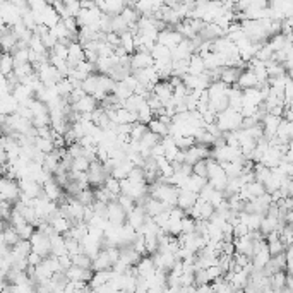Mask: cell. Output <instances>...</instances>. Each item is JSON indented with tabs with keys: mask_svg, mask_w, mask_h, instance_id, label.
<instances>
[{
	"mask_svg": "<svg viewBox=\"0 0 293 293\" xmlns=\"http://www.w3.org/2000/svg\"><path fill=\"white\" fill-rule=\"evenodd\" d=\"M242 115L239 111L232 110V108H226L225 111L216 115V127L219 129V132H235L242 127Z\"/></svg>",
	"mask_w": 293,
	"mask_h": 293,
	"instance_id": "cell-1",
	"label": "cell"
},
{
	"mask_svg": "<svg viewBox=\"0 0 293 293\" xmlns=\"http://www.w3.org/2000/svg\"><path fill=\"white\" fill-rule=\"evenodd\" d=\"M19 186H17V180L7 179V177H0V195H2L3 201L10 202H17L19 199Z\"/></svg>",
	"mask_w": 293,
	"mask_h": 293,
	"instance_id": "cell-2",
	"label": "cell"
},
{
	"mask_svg": "<svg viewBox=\"0 0 293 293\" xmlns=\"http://www.w3.org/2000/svg\"><path fill=\"white\" fill-rule=\"evenodd\" d=\"M29 243H31V252L38 254L41 259L50 256V239L45 237L43 233H40L38 230H34L33 237L29 239Z\"/></svg>",
	"mask_w": 293,
	"mask_h": 293,
	"instance_id": "cell-3",
	"label": "cell"
},
{
	"mask_svg": "<svg viewBox=\"0 0 293 293\" xmlns=\"http://www.w3.org/2000/svg\"><path fill=\"white\" fill-rule=\"evenodd\" d=\"M153 64H155V60H153L151 55L146 53V52H134L132 55H129V65H131L132 72L153 67Z\"/></svg>",
	"mask_w": 293,
	"mask_h": 293,
	"instance_id": "cell-4",
	"label": "cell"
},
{
	"mask_svg": "<svg viewBox=\"0 0 293 293\" xmlns=\"http://www.w3.org/2000/svg\"><path fill=\"white\" fill-rule=\"evenodd\" d=\"M105 218H107V221L110 223V225L113 226H122L125 223V213L120 209V206L117 204L115 201L108 202L107 204V209H105Z\"/></svg>",
	"mask_w": 293,
	"mask_h": 293,
	"instance_id": "cell-5",
	"label": "cell"
},
{
	"mask_svg": "<svg viewBox=\"0 0 293 293\" xmlns=\"http://www.w3.org/2000/svg\"><path fill=\"white\" fill-rule=\"evenodd\" d=\"M86 175H88L89 187H95V189L103 186L105 179H107V175H105V172H103V165H101L100 161L89 163V168H88V172H86Z\"/></svg>",
	"mask_w": 293,
	"mask_h": 293,
	"instance_id": "cell-6",
	"label": "cell"
},
{
	"mask_svg": "<svg viewBox=\"0 0 293 293\" xmlns=\"http://www.w3.org/2000/svg\"><path fill=\"white\" fill-rule=\"evenodd\" d=\"M180 41H184L182 34L177 33L173 27H165V29L158 33V41H156V43L163 45V47H166V48L172 50V48H175Z\"/></svg>",
	"mask_w": 293,
	"mask_h": 293,
	"instance_id": "cell-7",
	"label": "cell"
},
{
	"mask_svg": "<svg viewBox=\"0 0 293 293\" xmlns=\"http://www.w3.org/2000/svg\"><path fill=\"white\" fill-rule=\"evenodd\" d=\"M93 276V271L91 269H82V267L78 266H71L67 271H65V278L67 281H72V283H89Z\"/></svg>",
	"mask_w": 293,
	"mask_h": 293,
	"instance_id": "cell-8",
	"label": "cell"
},
{
	"mask_svg": "<svg viewBox=\"0 0 293 293\" xmlns=\"http://www.w3.org/2000/svg\"><path fill=\"white\" fill-rule=\"evenodd\" d=\"M151 93L158 98L160 101H161L163 107H166V105L172 101V95H173V88L168 84V81H160L156 82L155 86H153Z\"/></svg>",
	"mask_w": 293,
	"mask_h": 293,
	"instance_id": "cell-9",
	"label": "cell"
},
{
	"mask_svg": "<svg viewBox=\"0 0 293 293\" xmlns=\"http://www.w3.org/2000/svg\"><path fill=\"white\" fill-rule=\"evenodd\" d=\"M95 3H96V9L108 17L120 16V12L124 10V7H125V2H120V0H111V2H95Z\"/></svg>",
	"mask_w": 293,
	"mask_h": 293,
	"instance_id": "cell-10",
	"label": "cell"
},
{
	"mask_svg": "<svg viewBox=\"0 0 293 293\" xmlns=\"http://www.w3.org/2000/svg\"><path fill=\"white\" fill-rule=\"evenodd\" d=\"M153 263H155L156 269L163 271V273H170V269L173 267V264L177 263L175 256L170 252H156L153 257Z\"/></svg>",
	"mask_w": 293,
	"mask_h": 293,
	"instance_id": "cell-11",
	"label": "cell"
},
{
	"mask_svg": "<svg viewBox=\"0 0 293 293\" xmlns=\"http://www.w3.org/2000/svg\"><path fill=\"white\" fill-rule=\"evenodd\" d=\"M98 107H100V105H98V101L93 96H84V98H81L79 101H76L74 105H71L72 111H76V113H79V115L93 113Z\"/></svg>",
	"mask_w": 293,
	"mask_h": 293,
	"instance_id": "cell-12",
	"label": "cell"
},
{
	"mask_svg": "<svg viewBox=\"0 0 293 293\" xmlns=\"http://www.w3.org/2000/svg\"><path fill=\"white\" fill-rule=\"evenodd\" d=\"M197 36H201L202 41H214L218 38H225V31L219 26H216L214 23H206Z\"/></svg>",
	"mask_w": 293,
	"mask_h": 293,
	"instance_id": "cell-13",
	"label": "cell"
},
{
	"mask_svg": "<svg viewBox=\"0 0 293 293\" xmlns=\"http://www.w3.org/2000/svg\"><path fill=\"white\" fill-rule=\"evenodd\" d=\"M17 186H19L21 194L27 195V197H31V199H36L41 195V186L34 182V180L21 179V180H17Z\"/></svg>",
	"mask_w": 293,
	"mask_h": 293,
	"instance_id": "cell-14",
	"label": "cell"
},
{
	"mask_svg": "<svg viewBox=\"0 0 293 293\" xmlns=\"http://www.w3.org/2000/svg\"><path fill=\"white\" fill-rule=\"evenodd\" d=\"M134 267L135 271H137V278H149L156 273V266L155 263H153V257L149 256L141 257V261H139Z\"/></svg>",
	"mask_w": 293,
	"mask_h": 293,
	"instance_id": "cell-15",
	"label": "cell"
},
{
	"mask_svg": "<svg viewBox=\"0 0 293 293\" xmlns=\"http://www.w3.org/2000/svg\"><path fill=\"white\" fill-rule=\"evenodd\" d=\"M146 218H148V216H146L144 209H142L141 206H135V208L127 214V218H125V223H127L129 226H132V228L137 232V230L142 226V223H144Z\"/></svg>",
	"mask_w": 293,
	"mask_h": 293,
	"instance_id": "cell-16",
	"label": "cell"
},
{
	"mask_svg": "<svg viewBox=\"0 0 293 293\" xmlns=\"http://www.w3.org/2000/svg\"><path fill=\"white\" fill-rule=\"evenodd\" d=\"M48 223L52 225V228L55 230V233H57V235H64V233H67L69 230H71V226H72V223L69 221L67 218H64V216H62L58 211L55 213L50 219H48Z\"/></svg>",
	"mask_w": 293,
	"mask_h": 293,
	"instance_id": "cell-17",
	"label": "cell"
},
{
	"mask_svg": "<svg viewBox=\"0 0 293 293\" xmlns=\"http://www.w3.org/2000/svg\"><path fill=\"white\" fill-rule=\"evenodd\" d=\"M237 88H240L242 91L243 89H250V88H259L254 72L249 71V69H243V71L240 72L239 79H237Z\"/></svg>",
	"mask_w": 293,
	"mask_h": 293,
	"instance_id": "cell-18",
	"label": "cell"
},
{
	"mask_svg": "<svg viewBox=\"0 0 293 293\" xmlns=\"http://www.w3.org/2000/svg\"><path fill=\"white\" fill-rule=\"evenodd\" d=\"M111 276H113V271H111V269L93 273V276H91V280H89L88 287L91 288V290H98V288H101V287H105V285L110 283Z\"/></svg>",
	"mask_w": 293,
	"mask_h": 293,
	"instance_id": "cell-19",
	"label": "cell"
},
{
	"mask_svg": "<svg viewBox=\"0 0 293 293\" xmlns=\"http://www.w3.org/2000/svg\"><path fill=\"white\" fill-rule=\"evenodd\" d=\"M195 201H197V194H192L189 190L180 189L179 194H177V208H180L182 211H187V209L192 208Z\"/></svg>",
	"mask_w": 293,
	"mask_h": 293,
	"instance_id": "cell-20",
	"label": "cell"
},
{
	"mask_svg": "<svg viewBox=\"0 0 293 293\" xmlns=\"http://www.w3.org/2000/svg\"><path fill=\"white\" fill-rule=\"evenodd\" d=\"M233 247H235V254H243V256L252 257V239L249 235L233 239Z\"/></svg>",
	"mask_w": 293,
	"mask_h": 293,
	"instance_id": "cell-21",
	"label": "cell"
},
{
	"mask_svg": "<svg viewBox=\"0 0 293 293\" xmlns=\"http://www.w3.org/2000/svg\"><path fill=\"white\" fill-rule=\"evenodd\" d=\"M240 72L242 69H237V67H221V76H219V81L226 86H235L237 84V79H239Z\"/></svg>",
	"mask_w": 293,
	"mask_h": 293,
	"instance_id": "cell-22",
	"label": "cell"
},
{
	"mask_svg": "<svg viewBox=\"0 0 293 293\" xmlns=\"http://www.w3.org/2000/svg\"><path fill=\"white\" fill-rule=\"evenodd\" d=\"M288 41H292V36H283L281 33H278V34H273V36L267 38L266 45L271 48V52H273V53H276V52L283 50L285 45H287Z\"/></svg>",
	"mask_w": 293,
	"mask_h": 293,
	"instance_id": "cell-23",
	"label": "cell"
},
{
	"mask_svg": "<svg viewBox=\"0 0 293 293\" xmlns=\"http://www.w3.org/2000/svg\"><path fill=\"white\" fill-rule=\"evenodd\" d=\"M206 184H208V179H202V177H197V175H194V173H192V175L186 180V184H184L182 189L189 190V192H192V194H199Z\"/></svg>",
	"mask_w": 293,
	"mask_h": 293,
	"instance_id": "cell-24",
	"label": "cell"
},
{
	"mask_svg": "<svg viewBox=\"0 0 293 293\" xmlns=\"http://www.w3.org/2000/svg\"><path fill=\"white\" fill-rule=\"evenodd\" d=\"M134 168V165H132L131 161H122V163H117V165L113 166V170H111V173H110V177H113L115 180H124V179H127V175L131 173V170Z\"/></svg>",
	"mask_w": 293,
	"mask_h": 293,
	"instance_id": "cell-25",
	"label": "cell"
},
{
	"mask_svg": "<svg viewBox=\"0 0 293 293\" xmlns=\"http://www.w3.org/2000/svg\"><path fill=\"white\" fill-rule=\"evenodd\" d=\"M64 254H67V250H65L64 237H62V235L50 237V256L60 257V256H64Z\"/></svg>",
	"mask_w": 293,
	"mask_h": 293,
	"instance_id": "cell-26",
	"label": "cell"
},
{
	"mask_svg": "<svg viewBox=\"0 0 293 293\" xmlns=\"http://www.w3.org/2000/svg\"><path fill=\"white\" fill-rule=\"evenodd\" d=\"M206 72L204 62H202V57L197 53H194L192 57L189 58V67H187V74L190 76H201Z\"/></svg>",
	"mask_w": 293,
	"mask_h": 293,
	"instance_id": "cell-27",
	"label": "cell"
},
{
	"mask_svg": "<svg viewBox=\"0 0 293 293\" xmlns=\"http://www.w3.org/2000/svg\"><path fill=\"white\" fill-rule=\"evenodd\" d=\"M108 269H111V264H110V261H108V257H107V252L101 249L100 254H98L95 259L91 261V271L98 273V271H108Z\"/></svg>",
	"mask_w": 293,
	"mask_h": 293,
	"instance_id": "cell-28",
	"label": "cell"
},
{
	"mask_svg": "<svg viewBox=\"0 0 293 293\" xmlns=\"http://www.w3.org/2000/svg\"><path fill=\"white\" fill-rule=\"evenodd\" d=\"M287 276H288V273H285V271H278V273H274L273 276H269L271 290H278V292L283 290V288L287 287Z\"/></svg>",
	"mask_w": 293,
	"mask_h": 293,
	"instance_id": "cell-29",
	"label": "cell"
},
{
	"mask_svg": "<svg viewBox=\"0 0 293 293\" xmlns=\"http://www.w3.org/2000/svg\"><path fill=\"white\" fill-rule=\"evenodd\" d=\"M120 17L125 21V23L131 26V24H135L137 23V19L141 16H139V12L134 9V3H125V7H124V10L120 12Z\"/></svg>",
	"mask_w": 293,
	"mask_h": 293,
	"instance_id": "cell-30",
	"label": "cell"
},
{
	"mask_svg": "<svg viewBox=\"0 0 293 293\" xmlns=\"http://www.w3.org/2000/svg\"><path fill=\"white\" fill-rule=\"evenodd\" d=\"M101 187H103V189L107 190V192L110 194L115 201H117V197L120 195V184H118V180H115L113 177H107Z\"/></svg>",
	"mask_w": 293,
	"mask_h": 293,
	"instance_id": "cell-31",
	"label": "cell"
},
{
	"mask_svg": "<svg viewBox=\"0 0 293 293\" xmlns=\"http://www.w3.org/2000/svg\"><path fill=\"white\" fill-rule=\"evenodd\" d=\"M14 72V58L10 53H2L0 55V74L9 76Z\"/></svg>",
	"mask_w": 293,
	"mask_h": 293,
	"instance_id": "cell-32",
	"label": "cell"
},
{
	"mask_svg": "<svg viewBox=\"0 0 293 293\" xmlns=\"http://www.w3.org/2000/svg\"><path fill=\"white\" fill-rule=\"evenodd\" d=\"M148 131L153 132V134H156L160 139H161V137H166V135H168V125L161 124L160 120L153 118V120L148 124Z\"/></svg>",
	"mask_w": 293,
	"mask_h": 293,
	"instance_id": "cell-33",
	"label": "cell"
},
{
	"mask_svg": "<svg viewBox=\"0 0 293 293\" xmlns=\"http://www.w3.org/2000/svg\"><path fill=\"white\" fill-rule=\"evenodd\" d=\"M55 89H57V95L60 98H64V100H67L69 96H71L72 89H74V86H72V82L69 81V79H60V81L55 84Z\"/></svg>",
	"mask_w": 293,
	"mask_h": 293,
	"instance_id": "cell-34",
	"label": "cell"
},
{
	"mask_svg": "<svg viewBox=\"0 0 293 293\" xmlns=\"http://www.w3.org/2000/svg\"><path fill=\"white\" fill-rule=\"evenodd\" d=\"M33 146H34V149H36V151L43 153V155H48V153L55 151V148H53V141H52V139H41V137H36V139H34V142H33Z\"/></svg>",
	"mask_w": 293,
	"mask_h": 293,
	"instance_id": "cell-35",
	"label": "cell"
},
{
	"mask_svg": "<svg viewBox=\"0 0 293 293\" xmlns=\"http://www.w3.org/2000/svg\"><path fill=\"white\" fill-rule=\"evenodd\" d=\"M149 55L153 57V60H163V58H172V53H170V48L163 47L160 43H155V47L151 48Z\"/></svg>",
	"mask_w": 293,
	"mask_h": 293,
	"instance_id": "cell-36",
	"label": "cell"
},
{
	"mask_svg": "<svg viewBox=\"0 0 293 293\" xmlns=\"http://www.w3.org/2000/svg\"><path fill=\"white\" fill-rule=\"evenodd\" d=\"M81 89L86 93L88 96H91L93 93L98 89V74H91L81 82Z\"/></svg>",
	"mask_w": 293,
	"mask_h": 293,
	"instance_id": "cell-37",
	"label": "cell"
},
{
	"mask_svg": "<svg viewBox=\"0 0 293 293\" xmlns=\"http://www.w3.org/2000/svg\"><path fill=\"white\" fill-rule=\"evenodd\" d=\"M120 47L125 50V53L127 55H132L135 52V47H134V36H132L129 31H125V33L120 34Z\"/></svg>",
	"mask_w": 293,
	"mask_h": 293,
	"instance_id": "cell-38",
	"label": "cell"
},
{
	"mask_svg": "<svg viewBox=\"0 0 293 293\" xmlns=\"http://www.w3.org/2000/svg\"><path fill=\"white\" fill-rule=\"evenodd\" d=\"M115 86V81L110 78V76H103V74H98V89L103 93H107V95H110L111 89H113Z\"/></svg>",
	"mask_w": 293,
	"mask_h": 293,
	"instance_id": "cell-39",
	"label": "cell"
},
{
	"mask_svg": "<svg viewBox=\"0 0 293 293\" xmlns=\"http://www.w3.org/2000/svg\"><path fill=\"white\" fill-rule=\"evenodd\" d=\"M146 131H148V125L141 124V122H135V124L131 125L129 137H131V141H141V137L146 134Z\"/></svg>",
	"mask_w": 293,
	"mask_h": 293,
	"instance_id": "cell-40",
	"label": "cell"
},
{
	"mask_svg": "<svg viewBox=\"0 0 293 293\" xmlns=\"http://www.w3.org/2000/svg\"><path fill=\"white\" fill-rule=\"evenodd\" d=\"M2 233H3V239H5V243L10 247V249H12V247L16 245V243L21 240V239H19V233H17V230L12 228L10 225H7L5 230H3Z\"/></svg>",
	"mask_w": 293,
	"mask_h": 293,
	"instance_id": "cell-41",
	"label": "cell"
},
{
	"mask_svg": "<svg viewBox=\"0 0 293 293\" xmlns=\"http://www.w3.org/2000/svg\"><path fill=\"white\" fill-rule=\"evenodd\" d=\"M71 261H72V266L82 267V269H91V259H89L86 254H82V252L76 254V256L71 257Z\"/></svg>",
	"mask_w": 293,
	"mask_h": 293,
	"instance_id": "cell-42",
	"label": "cell"
},
{
	"mask_svg": "<svg viewBox=\"0 0 293 293\" xmlns=\"http://www.w3.org/2000/svg\"><path fill=\"white\" fill-rule=\"evenodd\" d=\"M125 31H129V24L125 23L120 16L111 17V33H115V34H118V36H120V34L125 33Z\"/></svg>",
	"mask_w": 293,
	"mask_h": 293,
	"instance_id": "cell-43",
	"label": "cell"
},
{
	"mask_svg": "<svg viewBox=\"0 0 293 293\" xmlns=\"http://www.w3.org/2000/svg\"><path fill=\"white\" fill-rule=\"evenodd\" d=\"M76 199H78L84 208H88V206H91L93 202H95V194H93V189L89 187V189L81 190V192L76 195Z\"/></svg>",
	"mask_w": 293,
	"mask_h": 293,
	"instance_id": "cell-44",
	"label": "cell"
},
{
	"mask_svg": "<svg viewBox=\"0 0 293 293\" xmlns=\"http://www.w3.org/2000/svg\"><path fill=\"white\" fill-rule=\"evenodd\" d=\"M115 202H117V204L120 206V209L125 213V216H127L129 213H131L132 209L135 208V202L132 201L131 197H127V195H122V194L118 195V197H117V201H115Z\"/></svg>",
	"mask_w": 293,
	"mask_h": 293,
	"instance_id": "cell-45",
	"label": "cell"
},
{
	"mask_svg": "<svg viewBox=\"0 0 293 293\" xmlns=\"http://www.w3.org/2000/svg\"><path fill=\"white\" fill-rule=\"evenodd\" d=\"M144 249L146 254H149V256H155L158 252V239H156V235L144 237Z\"/></svg>",
	"mask_w": 293,
	"mask_h": 293,
	"instance_id": "cell-46",
	"label": "cell"
},
{
	"mask_svg": "<svg viewBox=\"0 0 293 293\" xmlns=\"http://www.w3.org/2000/svg\"><path fill=\"white\" fill-rule=\"evenodd\" d=\"M264 216L263 214H249V219H247L245 226L247 230H249V233L252 232H259V226H261V221H263Z\"/></svg>",
	"mask_w": 293,
	"mask_h": 293,
	"instance_id": "cell-47",
	"label": "cell"
},
{
	"mask_svg": "<svg viewBox=\"0 0 293 293\" xmlns=\"http://www.w3.org/2000/svg\"><path fill=\"white\" fill-rule=\"evenodd\" d=\"M127 180L131 184H146V180H144V170L137 168V166H134V168L131 170V173L127 175Z\"/></svg>",
	"mask_w": 293,
	"mask_h": 293,
	"instance_id": "cell-48",
	"label": "cell"
},
{
	"mask_svg": "<svg viewBox=\"0 0 293 293\" xmlns=\"http://www.w3.org/2000/svg\"><path fill=\"white\" fill-rule=\"evenodd\" d=\"M285 249H287V247H285L283 243L280 242V239L273 240V242L267 243V252H269L271 257H276V256H280V254H283Z\"/></svg>",
	"mask_w": 293,
	"mask_h": 293,
	"instance_id": "cell-49",
	"label": "cell"
},
{
	"mask_svg": "<svg viewBox=\"0 0 293 293\" xmlns=\"http://www.w3.org/2000/svg\"><path fill=\"white\" fill-rule=\"evenodd\" d=\"M180 228H182V235H190V233H194L195 232V219L186 216V218L180 221Z\"/></svg>",
	"mask_w": 293,
	"mask_h": 293,
	"instance_id": "cell-50",
	"label": "cell"
},
{
	"mask_svg": "<svg viewBox=\"0 0 293 293\" xmlns=\"http://www.w3.org/2000/svg\"><path fill=\"white\" fill-rule=\"evenodd\" d=\"M89 168V161L84 158V156H79V158H74L72 160V170L74 172H88Z\"/></svg>",
	"mask_w": 293,
	"mask_h": 293,
	"instance_id": "cell-51",
	"label": "cell"
},
{
	"mask_svg": "<svg viewBox=\"0 0 293 293\" xmlns=\"http://www.w3.org/2000/svg\"><path fill=\"white\" fill-rule=\"evenodd\" d=\"M194 144H195L194 137H187V135H180V137H177V139H175V146L180 149V151H186V149L192 148Z\"/></svg>",
	"mask_w": 293,
	"mask_h": 293,
	"instance_id": "cell-52",
	"label": "cell"
},
{
	"mask_svg": "<svg viewBox=\"0 0 293 293\" xmlns=\"http://www.w3.org/2000/svg\"><path fill=\"white\" fill-rule=\"evenodd\" d=\"M192 173L197 177L206 179V177H208V160H201V161L195 163V165L192 166Z\"/></svg>",
	"mask_w": 293,
	"mask_h": 293,
	"instance_id": "cell-53",
	"label": "cell"
},
{
	"mask_svg": "<svg viewBox=\"0 0 293 293\" xmlns=\"http://www.w3.org/2000/svg\"><path fill=\"white\" fill-rule=\"evenodd\" d=\"M62 23H64L65 29L69 31V33L72 34V36H78V31H79V26H78V21H76V17H65V19H60Z\"/></svg>",
	"mask_w": 293,
	"mask_h": 293,
	"instance_id": "cell-54",
	"label": "cell"
},
{
	"mask_svg": "<svg viewBox=\"0 0 293 293\" xmlns=\"http://www.w3.org/2000/svg\"><path fill=\"white\" fill-rule=\"evenodd\" d=\"M64 10H65V17H78L79 10V2H64Z\"/></svg>",
	"mask_w": 293,
	"mask_h": 293,
	"instance_id": "cell-55",
	"label": "cell"
},
{
	"mask_svg": "<svg viewBox=\"0 0 293 293\" xmlns=\"http://www.w3.org/2000/svg\"><path fill=\"white\" fill-rule=\"evenodd\" d=\"M225 201H226L225 194H223L221 190H214V192L211 194V197H209V201H208V202H209V204H211L214 209H218L219 206H221Z\"/></svg>",
	"mask_w": 293,
	"mask_h": 293,
	"instance_id": "cell-56",
	"label": "cell"
},
{
	"mask_svg": "<svg viewBox=\"0 0 293 293\" xmlns=\"http://www.w3.org/2000/svg\"><path fill=\"white\" fill-rule=\"evenodd\" d=\"M34 230H36V228H34L33 225H29V223L23 225L21 228H17V233H19V239H21V240H29L31 237H33Z\"/></svg>",
	"mask_w": 293,
	"mask_h": 293,
	"instance_id": "cell-57",
	"label": "cell"
},
{
	"mask_svg": "<svg viewBox=\"0 0 293 293\" xmlns=\"http://www.w3.org/2000/svg\"><path fill=\"white\" fill-rule=\"evenodd\" d=\"M206 274H208V280H209V283H213V281H216V280H219V278H223V271L219 269L218 266H211V267H208L206 269Z\"/></svg>",
	"mask_w": 293,
	"mask_h": 293,
	"instance_id": "cell-58",
	"label": "cell"
},
{
	"mask_svg": "<svg viewBox=\"0 0 293 293\" xmlns=\"http://www.w3.org/2000/svg\"><path fill=\"white\" fill-rule=\"evenodd\" d=\"M105 43H108L110 47L117 48L120 47V36L115 33H105Z\"/></svg>",
	"mask_w": 293,
	"mask_h": 293,
	"instance_id": "cell-59",
	"label": "cell"
},
{
	"mask_svg": "<svg viewBox=\"0 0 293 293\" xmlns=\"http://www.w3.org/2000/svg\"><path fill=\"white\" fill-rule=\"evenodd\" d=\"M249 235V230H247L245 225L239 223L237 226H233V239H240V237H245Z\"/></svg>",
	"mask_w": 293,
	"mask_h": 293,
	"instance_id": "cell-60",
	"label": "cell"
},
{
	"mask_svg": "<svg viewBox=\"0 0 293 293\" xmlns=\"http://www.w3.org/2000/svg\"><path fill=\"white\" fill-rule=\"evenodd\" d=\"M26 261H27V266H29V267H36L38 264H40V263H41V261H43V259H41V257L38 256V254L31 252L29 256L26 257Z\"/></svg>",
	"mask_w": 293,
	"mask_h": 293,
	"instance_id": "cell-61",
	"label": "cell"
}]
</instances>
